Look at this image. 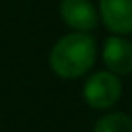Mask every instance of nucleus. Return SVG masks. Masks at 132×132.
I'll return each instance as SVG.
<instances>
[{
  "instance_id": "nucleus-1",
  "label": "nucleus",
  "mask_w": 132,
  "mask_h": 132,
  "mask_svg": "<svg viewBox=\"0 0 132 132\" xmlns=\"http://www.w3.org/2000/svg\"><path fill=\"white\" fill-rule=\"evenodd\" d=\"M95 53H97V47L91 35L84 31L68 33L51 49V70L64 80L80 78L93 66Z\"/></svg>"
},
{
  "instance_id": "nucleus-2",
  "label": "nucleus",
  "mask_w": 132,
  "mask_h": 132,
  "mask_svg": "<svg viewBox=\"0 0 132 132\" xmlns=\"http://www.w3.org/2000/svg\"><path fill=\"white\" fill-rule=\"evenodd\" d=\"M122 86L117 74L113 72H95L84 84V99L91 109L103 111L119 101Z\"/></svg>"
},
{
  "instance_id": "nucleus-3",
  "label": "nucleus",
  "mask_w": 132,
  "mask_h": 132,
  "mask_svg": "<svg viewBox=\"0 0 132 132\" xmlns=\"http://www.w3.org/2000/svg\"><path fill=\"white\" fill-rule=\"evenodd\" d=\"M60 16L70 29L84 33L95 29L99 21V14L89 0H62Z\"/></svg>"
},
{
  "instance_id": "nucleus-4",
  "label": "nucleus",
  "mask_w": 132,
  "mask_h": 132,
  "mask_svg": "<svg viewBox=\"0 0 132 132\" xmlns=\"http://www.w3.org/2000/svg\"><path fill=\"white\" fill-rule=\"evenodd\" d=\"M99 16L109 31L132 33V0H99Z\"/></svg>"
},
{
  "instance_id": "nucleus-5",
  "label": "nucleus",
  "mask_w": 132,
  "mask_h": 132,
  "mask_svg": "<svg viewBox=\"0 0 132 132\" xmlns=\"http://www.w3.org/2000/svg\"><path fill=\"white\" fill-rule=\"evenodd\" d=\"M103 62L109 72L126 76L132 72V43L120 35L109 37L103 45Z\"/></svg>"
},
{
  "instance_id": "nucleus-6",
  "label": "nucleus",
  "mask_w": 132,
  "mask_h": 132,
  "mask_svg": "<svg viewBox=\"0 0 132 132\" xmlns=\"http://www.w3.org/2000/svg\"><path fill=\"white\" fill-rule=\"evenodd\" d=\"M93 132H132V119L124 113H109L95 122Z\"/></svg>"
}]
</instances>
